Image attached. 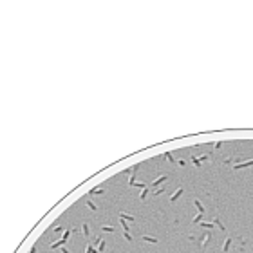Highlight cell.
<instances>
[{
    "label": "cell",
    "mask_w": 253,
    "mask_h": 253,
    "mask_svg": "<svg viewBox=\"0 0 253 253\" xmlns=\"http://www.w3.org/2000/svg\"><path fill=\"white\" fill-rule=\"evenodd\" d=\"M230 246H232V237H228V239L224 241V244H222V251H224V253H228V251H230Z\"/></svg>",
    "instance_id": "2"
},
{
    "label": "cell",
    "mask_w": 253,
    "mask_h": 253,
    "mask_svg": "<svg viewBox=\"0 0 253 253\" xmlns=\"http://www.w3.org/2000/svg\"><path fill=\"white\" fill-rule=\"evenodd\" d=\"M192 161H194L195 166H201V159H199V157H194V155H192Z\"/></svg>",
    "instance_id": "6"
},
{
    "label": "cell",
    "mask_w": 253,
    "mask_h": 253,
    "mask_svg": "<svg viewBox=\"0 0 253 253\" xmlns=\"http://www.w3.org/2000/svg\"><path fill=\"white\" fill-rule=\"evenodd\" d=\"M251 165H253V159L251 161H244V163H237L235 170H241V168H246V166H251Z\"/></svg>",
    "instance_id": "1"
},
{
    "label": "cell",
    "mask_w": 253,
    "mask_h": 253,
    "mask_svg": "<svg viewBox=\"0 0 253 253\" xmlns=\"http://www.w3.org/2000/svg\"><path fill=\"white\" fill-rule=\"evenodd\" d=\"M213 226H217V228H221V230H224V226H222V222H221V221H219L217 217L213 219Z\"/></svg>",
    "instance_id": "5"
},
{
    "label": "cell",
    "mask_w": 253,
    "mask_h": 253,
    "mask_svg": "<svg viewBox=\"0 0 253 253\" xmlns=\"http://www.w3.org/2000/svg\"><path fill=\"white\" fill-rule=\"evenodd\" d=\"M194 204H195V208L199 210V213H204V206L201 204V201H199V199H194Z\"/></svg>",
    "instance_id": "3"
},
{
    "label": "cell",
    "mask_w": 253,
    "mask_h": 253,
    "mask_svg": "<svg viewBox=\"0 0 253 253\" xmlns=\"http://www.w3.org/2000/svg\"><path fill=\"white\" fill-rule=\"evenodd\" d=\"M201 219H202V213H197V217L194 219V222H201Z\"/></svg>",
    "instance_id": "8"
},
{
    "label": "cell",
    "mask_w": 253,
    "mask_h": 253,
    "mask_svg": "<svg viewBox=\"0 0 253 253\" xmlns=\"http://www.w3.org/2000/svg\"><path fill=\"white\" fill-rule=\"evenodd\" d=\"M181 194H183V188H179V190H175V192H174V195H172V199H170V201H175V199H177V197H179V195H181Z\"/></svg>",
    "instance_id": "4"
},
{
    "label": "cell",
    "mask_w": 253,
    "mask_h": 253,
    "mask_svg": "<svg viewBox=\"0 0 253 253\" xmlns=\"http://www.w3.org/2000/svg\"><path fill=\"white\" fill-rule=\"evenodd\" d=\"M202 228H213V222H202Z\"/></svg>",
    "instance_id": "7"
}]
</instances>
